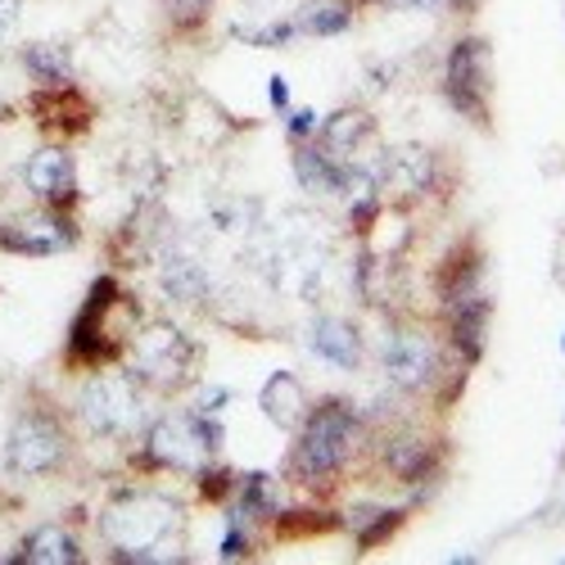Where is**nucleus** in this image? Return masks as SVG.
I'll return each mask as SVG.
<instances>
[{"mask_svg": "<svg viewBox=\"0 0 565 565\" xmlns=\"http://www.w3.org/2000/svg\"><path fill=\"white\" fill-rule=\"evenodd\" d=\"M258 263L267 280L290 299H317L331 267V245L312 213L290 209L276 226H258Z\"/></svg>", "mask_w": 565, "mask_h": 565, "instance_id": "nucleus-1", "label": "nucleus"}, {"mask_svg": "<svg viewBox=\"0 0 565 565\" xmlns=\"http://www.w3.org/2000/svg\"><path fill=\"white\" fill-rule=\"evenodd\" d=\"M181 507L163 493L131 489L118 493L105 507V539L114 547V561H154V547L177 530Z\"/></svg>", "mask_w": 565, "mask_h": 565, "instance_id": "nucleus-2", "label": "nucleus"}, {"mask_svg": "<svg viewBox=\"0 0 565 565\" xmlns=\"http://www.w3.org/2000/svg\"><path fill=\"white\" fill-rule=\"evenodd\" d=\"M358 435H362V416L349 403H340V398L321 403L308 416V426L295 444V457H290L295 480H303V484L335 480L344 470V461H349V452H353V444H358Z\"/></svg>", "mask_w": 565, "mask_h": 565, "instance_id": "nucleus-3", "label": "nucleus"}, {"mask_svg": "<svg viewBox=\"0 0 565 565\" xmlns=\"http://www.w3.org/2000/svg\"><path fill=\"white\" fill-rule=\"evenodd\" d=\"M200 353L172 321H146L131 331V375L150 390H181L191 381Z\"/></svg>", "mask_w": 565, "mask_h": 565, "instance_id": "nucleus-4", "label": "nucleus"}, {"mask_svg": "<svg viewBox=\"0 0 565 565\" xmlns=\"http://www.w3.org/2000/svg\"><path fill=\"white\" fill-rule=\"evenodd\" d=\"M77 412L86 420L90 435L100 439H127L140 430V420H146V398H140V381L127 371H105L96 375L82 398H77Z\"/></svg>", "mask_w": 565, "mask_h": 565, "instance_id": "nucleus-5", "label": "nucleus"}, {"mask_svg": "<svg viewBox=\"0 0 565 565\" xmlns=\"http://www.w3.org/2000/svg\"><path fill=\"white\" fill-rule=\"evenodd\" d=\"M217 448H222L217 416H200L195 407L177 416H159L146 430V457L168 470H204V457Z\"/></svg>", "mask_w": 565, "mask_h": 565, "instance_id": "nucleus-6", "label": "nucleus"}, {"mask_svg": "<svg viewBox=\"0 0 565 565\" xmlns=\"http://www.w3.org/2000/svg\"><path fill=\"white\" fill-rule=\"evenodd\" d=\"M64 452H68V439H64V426L45 412V407H28L14 416L10 426V439H6V466L10 476H51L55 466H64Z\"/></svg>", "mask_w": 565, "mask_h": 565, "instance_id": "nucleus-7", "label": "nucleus"}, {"mask_svg": "<svg viewBox=\"0 0 565 565\" xmlns=\"http://www.w3.org/2000/svg\"><path fill=\"white\" fill-rule=\"evenodd\" d=\"M317 150L344 172H375L381 168V131L362 109H340L317 127Z\"/></svg>", "mask_w": 565, "mask_h": 565, "instance_id": "nucleus-8", "label": "nucleus"}, {"mask_svg": "<svg viewBox=\"0 0 565 565\" xmlns=\"http://www.w3.org/2000/svg\"><path fill=\"white\" fill-rule=\"evenodd\" d=\"M77 245V226L60 213V209H36V213H19L0 226V249L23 254V258H51Z\"/></svg>", "mask_w": 565, "mask_h": 565, "instance_id": "nucleus-9", "label": "nucleus"}, {"mask_svg": "<svg viewBox=\"0 0 565 565\" xmlns=\"http://www.w3.org/2000/svg\"><path fill=\"white\" fill-rule=\"evenodd\" d=\"M448 100L457 114L484 122L489 114V51L484 41H457L448 55Z\"/></svg>", "mask_w": 565, "mask_h": 565, "instance_id": "nucleus-10", "label": "nucleus"}, {"mask_svg": "<svg viewBox=\"0 0 565 565\" xmlns=\"http://www.w3.org/2000/svg\"><path fill=\"white\" fill-rule=\"evenodd\" d=\"M23 185H28V195L45 209H68L77 200V163L68 150L60 146H41L28 154L23 163Z\"/></svg>", "mask_w": 565, "mask_h": 565, "instance_id": "nucleus-11", "label": "nucleus"}, {"mask_svg": "<svg viewBox=\"0 0 565 565\" xmlns=\"http://www.w3.org/2000/svg\"><path fill=\"white\" fill-rule=\"evenodd\" d=\"M435 150L426 146H398L381 154V168H375V185H381L385 200H420L435 185Z\"/></svg>", "mask_w": 565, "mask_h": 565, "instance_id": "nucleus-12", "label": "nucleus"}, {"mask_svg": "<svg viewBox=\"0 0 565 565\" xmlns=\"http://www.w3.org/2000/svg\"><path fill=\"white\" fill-rule=\"evenodd\" d=\"M118 303V290H114V280H96L86 295V308L77 312L73 321V335H68V353L77 362H100L114 353V340H109V312Z\"/></svg>", "mask_w": 565, "mask_h": 565, "instance_id": "nucleus-13", "label": "nucleus"}, {"mask_svg": "<svg viewBox=\"0 0 565 565\" xmlns=\"http://www.w3.org/2000/svg\"><path fill=\"white\" fill-rule=\"evenodd\" d=\"M381 366H385V375H390L398 390H420V385L435 381V344H430L426 335L394 331V335L385 340Z\"/></svg>", "mask_w": 565, "mask_h": 565, "instance_id": "nucleus-14", "label": "nucleus"}, {"mask_svg": "<svg viewBox=\"0 0 565 565\" xmlns=\"http://www.w3.org/2000/svg\"><path fill=\"white\" fill-rule=\"evenodd\" d=\"M159 280L177 303H200L209 295V271H204L200 254H191V249H168L159 258Z\"/></svg>", "mask_w": 565, "mask_h": 565, "instance_id": "nucleus-15", "label": "nucleus"}, {"mask_svg": "<svg viewBox=\"0 0 565 565\" xmlns=\"http://www.w3.org/2000/svg\"><path fill=\"white\" fill-rule=\"evenodd\" d=\"M258 407L267 412L271 426L295 430L299 420L308 416V394H303V385L295 381L290 371H276V375H267V385H263V394H258Z\"/></svg>", "mask_w": 565, "mask_h": 565, "instance_id": "nucleus-16", "label": "nucleus"}, {"mask_svg": "<svg viewBox=\"0 0 565 565\" xmlns=\"http://www.w3.org/2000/svg\"><path fill=\"white\" fill-rule=\"evenodd\" d=\"M14 561L19 565H73V561H82V543L64 525H41L19 543Z\"/></svg>", "mask_w": 565, "mask_h": 565, "instance_id": "nucleus-17", "label": "nucleus"}, {"mask_svg": "<svg viewBox=\"0 0 565 565\" xmlns=\"http://www.w3.org/2000/svg\"><path fill=\"white\" fill-rule=\"evenodd\" d=\"M312 353L326 358V362H335L344 371H353L362 362V335H358V326L344 321V317H321L312 326Z\"/></svg>", "mask_w": 565, "mask_h": 565, "instance_id": "nucleus-18", "label": "nucleus"}, {"mask_svg": "<svg viewBox=\"0 0 565 565\" xmlns=\"http://www.w3.org/2000/svg\"><path fill=\"white\" fill-rule=\"evenodd\" d=\"M23 68L36 86H73V45L68 41H32L23 51Z\"/></svg>", "mask_w": 565, "mask_h": 565, "instance_id": "nucleus-19", "label": "nucleus"}, {"mask_svg": "<svg viewBox=\"0 0 565 565\" xmlns=\"http://www.w3.org/2000/svg\"><path fill=\"white\" fill-rule=\"evenodd\" d=\"M295 177H299V185L308 195H326V200H340L344 185H349V172L335 168L317 146H299L295 150Z\"/></svg>", "mask_w": 565, "mask_h": 565, "instance_id": "nucleus-20", "label": "nucleus"}, {"mask_svg": "<svg viewBox=\"0 0 565 565\" xmlns=\"http://www.w3.org/2000/svg\"><path fill=\"white\" fill-rule=\"evenodd\" d=\"M349 6L344 0H312L308 10H299V32H312V36H335L349 28Z\"/></svg>", "mask_w": 565, "mask_h": 565, "instance_id": "nucleus-21", "label": "nucleus"}, {"mask_svg": "<svg viewBox=\"0 0 565 565\" xmlns=\"http://www.w3.org/2000/svg\"><path fill=\"white\" fill-rule=\"evenodd\" d=\"M390 466L398 480H420L430 466V444L426 439H394L390 444Z\"/></svg>", "mask_w": 565, "mask_h": 565, "instance_id": "nucleus-22", "label": "nucleus"}, {"mask_svg": "<svg viewBox=\"0 0 565 565\" xmlns=\"http://www.w3.org/2000/svg\"><path fill=\"white\" fill-rule=\"evenodd\" d=\"M276 489H271V476H245L241 480V521L245 515H276Z\"/></svg>", "mask_w": 565, "mask_h": 565, "instance_id": "nucleus-23", "label": "nucleus"}, {"mask_svg": "<svg viewBox=\"0 0 565 565\" xmlns=\"http://www.w3.org/2000/svg\"><path fill=\"white\" fill-rule=\"evenodd\" d=\"M163 6H168V14H172V19L191 23V19H200V14L213 6V0H163Z\"/></svg>", "mask_w": 565, "mask_h": 565, "instance_id": "nucleus-24", "label": "nucleus"}, {"mask_svg": "<svg viewBox=\"0 0 565 565\" xmlns=\"http://www.w3.org/2000/svg\"><path fill=\"white\" fill-rule=\"evenodd\" d=\"M226 403H231V390H204L200 403H195V412H200V416H222Z\"/></svg>", "mask_w": 565, "mask_h": 565, "instance_id": "nucleus-25", "label": "nucleus"}, {"mask_svg": "<svg viewBox=\"0 0 565 565\" xmlns=\"http://www.w3.org/2000/svg\"><path fill=\"white\" fill-rule=\"evenodd\" d=\"M286 127L303 140V136H312V131H317V114H312V109H295V114L286 118Z\"/></svg>", "mask_w": 565, "mask_h": 565, "instance_id": "nucleus-26", "label": "nucleus"}, {"mask_svg": "<svg viewBox=\"0 0 565 565\" xmlns=\"http://www.w3.org/2000/svg\"><path fill=\"white\" fill-rule=\"evenodd\" d=\"M19 28V0H0V41Z\"/></svg>", "mask_w": 565, "mask_h": 565, "instance_id": "nucleus-27", "label": "nucleus"}, {"mask_svg": "<svg viewBox=\"0 0 565 565\" xmlns=\"http://www.w3.org/2000/svg\"><path fill=\"white\" fill-rule=\"evenodd\" d=\"M222 556L226 561H235V556H245V534H241V521L231 525V534H226V543H222Z\"/></svg>", "mask_w": 565, "mask_h": 565, "instance_id": "nucleus-28", "label": "nucleus"}, {"mask_svg": "<svg viewBox=\"0 0 565 565\" xmlns=\"http://www.w3.org/2000/svg\"><path fill=\"white\" fill-rule=\"evenodd\" d=\"M231 489V470H204V493H226Z\"/></svg>", "mask_w": 565, "mask_h": 565, "instance_id": "nucleus-29", "label": "nucleus"}, {"mask_svg": "<svg viewBox=\"0 0 565 565\" xmlns=\"http://www.w3.org/2000/svg\"><path fill=\"white\" fill-rule=\"evenodd\" d=\"M271 105L286 109V77H271Z\"/></svg>", "mask_w": 565, "mask_h": 565, "instance_id": "nucleus-30", "label": "nucleus"}, {"mask_svg": "<svg viewBox=\"0 0 565 565\" xmlns=\"http://www.w3.org/2000/svg\"><path fill=\"white\" fill-rule=\"evenodd\" d=\"M390 6H407V10H435L444 0H390Z\"/></svg>", "mask_w": 565, "mask_h": 565, "instance_id": "nucleus-31", "label": "nucleus"}]
</instances>
